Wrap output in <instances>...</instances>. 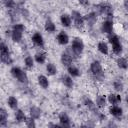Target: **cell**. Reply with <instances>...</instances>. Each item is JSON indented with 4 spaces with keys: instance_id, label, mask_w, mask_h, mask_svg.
Instances as JSON below:
<instances>
[{
    "instance_id": "cell-1",
    "label": "cell",
    "mask_w": 128,
    "mask_h": 128,
    "mask_svg": "<svg viewBox=\"0 0 128 128\" xmlns=\"http://www.w3.org/2000/svg\"><path fill=\"white\" fill-rule=\"evenodd\" d=\"M108 39L112 45V50H113L114 54L120 55L123 51V47H122V44L120 42L119 37L114 33H110V34H108Z\"/></svg>"
},
{
    "instance_id": "cell-2",
    "label": "cell",
    "mask_w": 128,
    "mask_h": 128,
    "mask_svg": "<svg viewBox=\"0 0 128 128\" xmlns=\"http://www.w3.org/2000/svg\"><path fill=\"white\" fill-rule=\"evenodd\" d=\"M83 49H84V43H83L82 39L78 38V37L74 38L72 41V45L70 47V50L72 51V53L75 56H79L83 52Z\"/></svg>"
},
{
    "instance_id": "cell-3",
    "label": "cell",
    "mask_w": 128,
    "mask_h": 128,
    "mask_svg": "<svg viewBox=\"0 0 128 128\" xmlns=\"http://www.w3.org/2000/svg\"><path fill=\"white\" fill-rule=\"evenodd\" d=\"M11 74L19 82H21L23 84H27L28 83V76H27V74L21 68H19V67H13L11 69Z\"/></svg>"
},
{
    "instance_id": "cell-4",
    "label": "cell",
    "mask_w": 128,
    "mask_h": 128,
    "mask_svg": "<svg viewBox=\"0 0 128 128\" xmlns=\"http://www.w3.org/2000/svg\"><path fill=\"white\" fill-rule=\"evenodd\" d=\"M97 10L100 14H105L107 19H113V8L110 4L101 3L97 5Z\"/></svg>"
},
{
    "instance_id": "cell-5",
    "label": "cell",
    "mask_w": 128,
    "mask_h": 128,
    "mask_svg": "<svg viewBox=\"0 0 128 128\" xmlns=\"http://www.w3.org/2000/svg\"><path fill=\"white\" fill-rule=\"evenodd\" d=\"M90 70L92 72V74L95 77H103V69H102V65L99 61H93L90 64Z\"/></svg>"
},
{
    "instance_id": "cell-6",
    "label": "cell",
    "mask_w": 128,
    "mask_h": 128,
    "mask_svg": "<svg viewBox=\"0 0 128 128\" xmlns=\"http://www.w3.org/2000/svg\"><path fill=\"white\" fill-rule=\"evenodd\" d=\"M71 16H72V19H73V21H74L75 27L78 28V29H81V28L84 26V22H85L83 16L81 15V13L78 12V11H72Z\"/></svg>"
},
{
    "instance_id": "cell-7",
    "label": "cell",
    "mask_w": 128,
    "mask_h": 128,
    "mask_svg": "<svg viewBox=\"0 0 128 128\" xmlns=\"http://www.w3.org/2000/svg\"><path fill=\"white\" fill-rule=\"evenodd\" d=\"M101 31L106 34H110L113 31V19H106L101 24Z\"/></svg>"
},
{
    "instance_id": "cell-8",
    "label": "cell",
    "mask_w": 128,
    "mask_h": 128,
    "mask_svg": "<svg viewBox=\"0 0 128 128\" xmlns=\"http://www.w3.org/2000/svg\"><path fill=\"white\" fill-rule=\"evenodd\" d=\"M109 113H110L112 116H114L115 118L120 119V118L122 117V115H123V110H122L121 107H119V106H117V105H112V106L109 108Z\"/></svg>"
},
{
    "instance_id": "cell-9",
    "label": "cell",
    "mask_w": 128,
    "mask_h": 128,
    "mask_svg": "<svg viewBox=\"0 0 128 128\" xmlns=\"http://www.w3.org/2000/svg\"><path fill=\"white\" fill-rule=\"evenodd\" d=\"M32 42L38 46V47H43L44 46V40H43V36L39 33V32H35L32 36Z\"/></svg>"
},
{
    "instance_id": "cell-10",
    "label": "cell",
    "mask_w": 128,
    "mask_h": 128,
    "mask_svg": "<svg viewBox=\"0 0 128 128\" xmlns=\"http://www.w3.org/2000/svg\"><path fill=\"white\" fill-rule=\"evenodd\" d=\"M107 100H108V102H109L110 104L116 105V104H118L119 102H121L122 98H121V96H120L119 94H113V93H111V94H109V95L107 96Z\"/></svg>"
},
{
    "instance_id": "cell-11",
    "label": "cell",
    "mask_w": 128,
    "mask_h": 128,
    "mask_svg": "<svg viewBox=\"0 0 128 128\" xmlns=\"http://www.w3.org/2000/svg\"><path fill=\"white\" fill-rule=\"evenodd\" d=\"M59 121L61 123V126H63V127H70V118H69V116L66 113L62 112L59 115Z\"/></svg>"
},
{
    "instance_id": "cell-12",
    "label": "cell",
    "mask_w": 128,
    "mask_h": 128,
    "mask_svg": "<svg viewBox=\"0 0 128 128\" xmlns=\"http://www.w3.org/2000/svg\"><path fill=\"white\" fill-rule=\"evenodd\" d=\"M57 41H58V43L60 45H66L69 42V37H68V35L65 32L62 31V32L58 33V35H57Z\"/></svg>"
},
{
    "instance_id": "cell-13",
    "label": "cell",
    "mask_w": 128,
    "mask_h": 128,
    "mask_svg": "<svg viewBox=\"0 0 128 128\" xmlns=\"http://www.w3.org/2000/svg\"><path fill=\"white\" fill-rule=\"evenodd\" d=\"M61 62H62V64L64 66L71 65V63H72V56L69 53H67V52L62 53V55H61Z\"/></svg>"
},
{
    "instance_id": "cell-14",
    "label": "cell",
    "mask_w": 128,
    "mask_h": 128,
    "mask_svg": "<svg viewBox=\"0 0 128 128\" xmlns=\"http://www.w3.org/2000/svg\"><path fill=\"white\" fill-rule=\"evenodd\" d=\"M83 18H84V21H87L90 25H93L97 20V14L95 12H90L89 14L85 15Z\"/></svg>"
},
{
    "instance_id": "cell-15",
    "label": "cell",
    "mask_w": 128,
    "mask_h": 128,
    "mask_svg": "<svg viewBox=\"0 0 128 128\" xmlns=\"http://www.w3.org/2000/svg\"><path fill=\"white\" fill-rule=\"evenodd\" d=\"M22 31H19V30H16V29H13L12 30V33H11V38L14 42L16 43H19L21 40H22Z\"/></svg>"
},
{
    "instance_id": "cell-16",
    "label": "cell",
    "mask_w": 128,
    "mask_h": 128,
    "mask_svg": "<svg viewBox=\"0 0 128 128\" xmlns=\"http://www.w3.org/2000/svg\"><path fill=\"white\" fill-rule=\"evenodd\" d=\"M0 60H1L3 63L7 64V65L12 64V62H13V60H12V58H11V56H10V52L0 53Z\"/></svg>"
},
{
    "instance_id": "cell-17",
    "label": "cell",
    "mask_w": 128,
    "mask_h": 128,
    "mask_svg": "<svg viewBox=\"0 0 128 128\" xmlns=\"http://www.w3.org/2000/svg\"><path fill=\"white\" fill-rule=\"evenodd\" d=\"M83 103L85 104V106L89 109V110H91V111H95V109H96V104L90 99V98H88V97H84L83 98Z\"/></svg>"
},
{
    "instance_id": "cell-18",
    "label": "cell",
    "mask_w": 128,
    "mask_h": 128,
    "mask_svg": "<svg viewBox=\"0 0 128 128\" xmlns=\"http://www.w3.org/2000/svg\"><path fill=\"white\" fill-rule=\"evenodd\" d=\"M60 22L64 27H69L71 25V17L68 14H62L60 17Z\"/></svg>"
},
{
    "instance_id": "cell-19",
    "label": "cell",
    "mask_w": 128,
    "mask_h": 128,
    "mask_svg": "<svg viewBox=\"0 0 128 128\" xmlns=\"http://www.w3.org/2000/svg\"><path fill=\"white\" fill-rule=\"evenodd\" d=\"M97 48H98V51L104 55H107L108 52H109V48H108V45L104 42V41H101L98 43L97 45Z\"/></svg>"
},
{
    "instance_id": "cell-20",
    "label": "cell",
    "mask_w": 128,
    "mask_h": 128,
    "mask_svg": "<svg viewBox=\"0 0 128 128\" xmlns=\"http://www.w3.org/2000/svg\"><path fill=\"white\" fill-rule=\"evenodd\" d=\"M67 71H68L69 75L72 76V77H78V76L80 75V71H79V69H78L77 67L73 66L72 64L69 65V66H67Z\"/></svg>"
},
{
    "instance_id": "cell-21",
    "label": "cell",
    "mask_w": 128,
    "mask_h": 128,
    "mask_svg": "<svg viewBox=\"0 0 128 128\" xmlns=\"http://www.w3.org/2000/svg\"><path fill=\"white\" fill-rule=\"evenodd\" d=\"M38 83L44 89H47L49 87V81H48L47 77L44 76V75H39L38 76Z\"/></svg>"
},
{
    "instance_id": "cell-22",
    "label": "cell",
    "mask_w": 128,
    "mask_h": 128,
    "mask_svg": "<svg viewBox=\"0 0 128 128\" xmlns=\"http://www.w3.org/2000/svg\"><path fill=\"white\" fill-rule=\"evenodd\" d=\"M8 113L4 108H0V126H5L7 121Z\"/></svg>"
},
{
    "instance_id": "cell-23",
    "label": "cell",
    "mask_w": 128,
    "mask_h": 128,
    "mask_svg": "<svg viewBox=\"0 0 128 128\" xmlns=\"http://www.w3.org/2000/svg\"><path fill=\"white\" fill-rule=\"evenodd\" d=\"M105 105H106V98H105V96L104 95L97 96V98H96V106L98 108L102 109V108L105 107Z\"/></svg>"
},
{
    "instance_id": "cell-24",
    "label": "cell",
    "mask_w": 128,
    "mask_h": 128,
    "mask_svg": "<svg viewBox=\"0 0 128 128\" xmlns=\"http://www.w3.org/2000/svg\"><path fill=\"white\" fill-rule=\"evenodd\" d=\"M30 116L33 119H38L41 116V110L38 107H35V106L31 107L30 108Z\"/></svg>"
},
{
    "instance_id": "cell-25",
    "label": "cell",
    "mask_w": 128,
    "mask_h": 128,
    "mask_svg": "<svg viewBox=\"0 0 128 128\" xmlns=\"http://www.w3.org/2000/svg\"><path fill=\"white\" fill-rule=\"evenodd\" d=\"M61 80H62V83H63L66 87H68V88H72L73 85H74L72 78H71L70 76H68V75H64V76H62V79H61Z\"/></svg>"
},
{
    "instance_id": "cell-26",
    "label": "cell",
    "mask_w": 128,
    "mask_h": 128,
    "mask_svg": "<svg viewBox=\"0 0 128 128\" xmlns=\"http://www.w3.org/2000/svg\"><path fill=\"white\" fill-rule=\"evenodd\" d=\"M46 60V54L44 52H38L35 54V61L39 64H43L45 63Z\"/></svg>"
},
{
    "instance_id": "cell-27",
    "label": "cell",
    "mask_w": 128,
    "mask_h": 128,
    "mask_svg": "<svg viewBox=\"0 0 128 128\" xmlns=\"http://www.w3.org/2000/svg\"><path fill=\"white\" fill-rule=\"evenodd\" d=\"M116 62H117V65H118L119 68L124 69V70L127 69V67H128V63H127L126 58H124V57H119V58L117 59Z\"/></svg>"
},
{
    "instance_id": "cell-28",
    "label": "cell",
    "mask_w": 128,
    "mask_h": 128,
    "mask_svg": "<svg viewBox=\"0 0 128 128\" xmlns=\"http://www.w3.org/2000/svg\"><path fill=\"white\" fill-rule=\"evenodd\" d=\"M15 117H16V120L18 121V122H25L26 121V115H25V113L22 111V110H17L16 111V113H15Z\"/></svg>"
},
{
    "instance_id": "cell-29",
    "label": "cell",
    "mask_w": 128,
    "mask_h": 128,
    "mask_svg": "<svg viewBox=\"0 0 128 128\" xmlns=\"http://www.w3.org/2000/svg\"><path fill=\"white\" fill-rule=\"evenodd\" d=\"M46 71L48 73V75H55L57 73V68L53 63H48L46 66Z\"/></svg>"
},
{
    "instance_id": "cell-30",
    "label": "cell",
    "mask_w": 128,
    "mask_h": 128,
    "mask_svg": "<svg viewBox=\"0 0 128 128\" xmlns=\"http://www.w3.org/2000/svg\"><path fill=\"white\" fill-rule=\"evenodd\" d=\"M7 103H8V105L11 109H16L17 106H18V101L14 96H10L7 100Z\"/></svg>"
},
{
    "instance_id": "cell-31",
    "label": "cell",
    "mask_w": 128,
    "mask_h": 128,
    "mask_svg": "<svg viewBox=\"0 0 128 128\" xmlns=\"http://www.w3.org/2000/svg\"><path fill=\"white\" fill-rule=\"evenodd\" d=\"M44 28H45V30H46L47 32H54V31L56 30V26H55V24H54L51 20H47V21H46Z\"/></svg>"
},
{
    "instance_id": "cell-32",
    "label": "cell",
    "mask_w": 128,
    "mask_h": 128,
    "mask_svg": "<svg viewBox=\"0 0 128 128\" xmlns=\"http://www.w3.org/2000/svg\"><path fill=\"white\" fill-rule=\"evenodd\" d=\"M24 64H25V66H26L28 69L33 68V66H34V61H33L32 57H31V56H27V57L24 59Z\"/></svg>"
},
{
    "instance_id": "cell-33",
    "label": "cell",
    "mask_w": 128,
    "mask_h": 128,
    "mask_svg": "<svg viewBox=\"0 0 128 128\" xmlns=\"http://www.w3.org/2000/svg\"><path fill=\"white\" fill-rule=\"evenodd\" d=\"M113 87H114V89H115L116 91H119V92L123 91V88H124L123 83H122L120 80H116V81H114V83H113Z\"/></svg>"
},
{
    "instance_id": "cell-34",
    "label": "cell",
    "mask_w": 128,
    "mask_h": 128,
    "mask_svg": "<svg viewBox=\"0 0 128 128\" xmlns=\"http://www.w3.org/2000/svg\"><path fill=\"white\" fill-rule=\"evenodd\" d=\"M2 1H3V4L5 5V7L9 8V9H13L16 6V3L14 0H2Z\"/></svg>"
},
{
    "instance_id": "cell-35",
    "label": "cell",
    "mask_w": 128,
    "mask_h": 128,
    "mask_svg": "<svg viewBox=\"0 0 128 128\" xmlns=\"http://www.w3.org/2000/svg\"><path fill=\"white\" fill-rule=\"evenodd\" d=\"M6 52H9L8 46L5 43L0 42V53H6Z\"/></svg>"
},
{
    "instance_id": "cell-36",
    "label": "cell",
    "mask_w": 128,
    "mask_h": 128,
    "mask_svg": "<svg viewBox=\"0 0 128 128\" xmlns=\"http://www.w3.org/2000/svg\"><path fill=\"white\" fill-rule=\"evenodd\" d=\"M25 123H26V125H27L28 127H35V126H36V124H35V119H33V118L26 119Z\"/></svg>"
},
{
    "instance_id": "cell-37",
    "label": "cell",
    "mask_w": 128,
    "mask_h": 128,
    "mask_svg": "<svg viewBox=\"0 0 128 128\" xmlns=\"http://www.w3.org/2000/svg\"><path fill=\"white\" fill-rule=\"evenodd\" d=\"M13 29H16V30H19V31H24L25 30V26L23 24H14L13 25Z\"/></svg>"
},
{
    "instance_id": "cell-38",
    "label": "cell",
    "mask_w": 128,
    "mask_h": 128,
    "mask_svg": "<svg viewBox=\"0 0 128 128\" xmlns=\"http://www.w3.org/2000/svg\"><path fill=\"white\" fill-rule=\"evenodd\" d=\"M78 2H79V4L80 5H82V6H84V7H87V6H89V0H78Z\"/></svg>"
}]
</instances>
